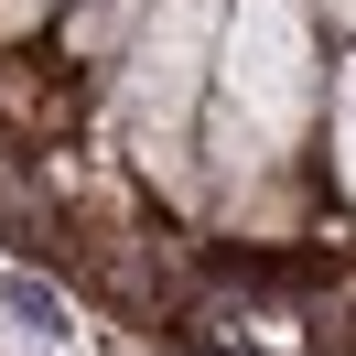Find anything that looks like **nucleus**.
Returning <instances> with one entry per match:
<instances>
[{"instance_id":"1","label":"nucleus","mask_w":356,"mask_h":356,"mask_svg":"<svg viewBox=\"0 0 356 356\" xmlns=\"http://www.w3.org/2000/svg\"><path fill=\"white\" fill-rule=\"evenodd\" d=\"M87 76L65 65V54L44 44H0V140L11 152H54V140H76V119H87Z\"/></svg>"},{"instance_id":"2","label":"nucleus","mask_w":356,"mask_h":356,"mask_svg":"<svg viewBox=\"0 0 356 356\" xmlns=\"http://www.w3.org/2000/svg\"><path fill=\"white\" fill-rule=\"evenodd\" d=\"M140 11H152V0H65V11H54V54H65L76 76H108L119 54L140 44Z\"/></svg>"}]
</instances>
